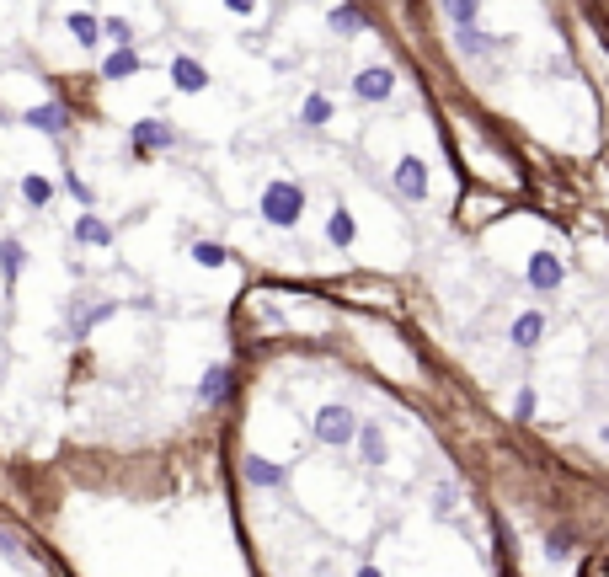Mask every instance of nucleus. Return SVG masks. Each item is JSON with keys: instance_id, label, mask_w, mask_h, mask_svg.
<instances>
[{"instance_id": "5", "label": "nucleus", "mask_w": 609, "mask_h": 577, "mask_svg": "<svg viewBox=\"0 0 609 577\" xmlns=\"http://www.w3.org/2000/svg\"><path fill=\"white\" fill-rule=\"evenodd\" d=\"M390 86H396V75H390L385 65L353 75V97H358V102H380V97H390Z\"/></svg>"}, {"instance_id": "14", "label": "nucleus", "mask_w": 609, "mask_h": 577, "mask_svg": "<svg viewBox=\"0 0 609 577\" xmlns=\"http://www.w3.org/2000/svg\"><path fill=\"white\" fill-rule=\"evenodd\" d=\"M22 268H27L22 241H0V278H6V284H17V278H22Z\"/></svg>"}, {"instance_id": "28", "label": "nucleus", "mask_w": 609, "mask_h": 577, "mask_svg": "<svg viewBox=\"0 0 609 577\" xmlns=\"http://www.w3.org/2000/svg\"><path fill=\"white\" fill-rule=\"evenodd\" d=\"M535 412V391H519V407H513V417H529Z\"/></svg>"}, {"instance_id": "21", "label": "nucleus", "mask_w": 609, "mask_h": 577, "mask_svg": "<svg viewBox=\"0 0 609 577\" xmlns=\"http://www.w3.org/2000/svg\"><path fill=\"white\" fill-rule=\"evenodd\" d=\"M476 6H481V0H444V17L460 27V22H471V17H476Z\"/></svg>"}, {"instance_id": "9", "label": "nucleus", "mask_w": 609, "mask_h": 577, "mask_svg": "<svg viewBox=\"0 0 609 577\" xmlns=\"http://www.w3.org/2000/svg\"><path fill=\"white\" fill-rule=\"evenodd\" d=\"M145 65H139V54H134V43L129 49H113L102 59V81H129V75H139Z\"/></svg>"}, {"instance_id": "22", "label": "nucleus", "mask_w": 609, "mask_h": 577, "mask_svg": "<svg viewBox=\"0 0 609 577\" xmlns=\"http://www.w3.org/2000/svg\"><path fill=\"white\" fill-rule=\"evenodd\" d=\"M305 123H316V129H321V123L326 118H332V102H326V97H305V113H300Z\"/></svg>"}, {"instance_id": "31", "label": "nucleus", "mask_w": 609, "mask_h": 577, "mask_svg": "<svg viewBox=\"0 0 609 577\" xmlns=\"http://www.w3.org/2000/svg\"><path fill=\"white\" fill-rule=\"evenodd\" d=\"M0 123H6V113H0Z\"/></svg>"}, {"instance_id": "30", "label": "nucleus", "mask_w": 609, "mask_h": 577, "mask_svg": "<svg viewBox=\"0 0 609 577\" xmlns=\"http://www.w3.org/2000/svg\"><path fill=\"white\" fill-rule=\"evenodd\" d=\"M588 572H609V556H599V561H588Z\"/></svg>"}, {"instance_id": "7", "label": "nucleus", "mask_w": 609, "mask_h": 577, "mask_svg": "<svg viewBox=\"0 0 609 577\" xmlns=\"http://www.w3.org/2000/svg\"><path fill=\"white\" fill-rule=\"evenodd\" d=\"M113 310H118L113 300H86V305L75 300V310H70V337H86L91 326H97V321H107Z\"/></svg>"}, {"instance_id": "10", "label": "nucleus", "mask_w": 609, "mask_h": 577, "mask_svg": "<svg viewBox=\"0 0 609 577\" xmlns=\"http://www.w3.org/2000/svg\"><path fill=\"white\" fill-rule=\"evenodd\" d=\"M529 284H535V289H556L561 284V262L551 252H535V257H529Z\"/></svg>"}, {"instance_id": "15", "label": "nucleus", "mask_w": 609, "mask_h": 577, "mask_svg": "<svg viewBox=\"0 0 609 577\" xmlns=\"http://www.w3.org/2000/svg\"><path fill=\"white\" fill-rule=\"evenodd\" d=\"M246 481H257V487H278L284 481V465H268V460H257V455H246Z\"/></svg>"}, {"instance_id": "20", "label": "nucleus", "mask_w": 609, "mask_h": 577, "mask_svg": "<svg viewBox=\"0 0 609 577\" xmlns=\"http://www.w3.org/2000/svg\"><path fill=\"white\" fill-rule=\"evenodd\" d=\"M102 38L113 43V49H129V43H134V27L123 22V17H107V22H102Z\"/></svg>"}, {"instance_id": "18", "label": "nucleus", "mask_w": 609, "mask_h": 577, "mask_svg": "<svg viewBox=\"0 0 609 577\" xmlns=\"http://www.w3.org/2000/svg\"><path fill=\"white\" fill-rule=\"evenodd\" d=\"M358 449H364L369 465L385 460V439H380V428H374V423H358Z\"/></svg>"}, {"instance_id": "11", "label": "nucleus", "mask_w": 609, "mask_h": 577, "mask_svg": "<svg viewBox=\"0 0 609 577\" xmlns=\"http://www.w3.org/2000/svg\"><path fill=\"white\" fill-rule=\"evenodd\" d=\"M75 241H86V246H113V225L97 220V214H81V220H75Z\"/></svg>"}, {"instance_id": "25", "label": "nucleus", "mask_w": 609, "mask_h": 577, "mask_svg": "<svg viewBox=\"0 0 609 577\" xmlns=\"http://www.w3.org/2000/svg\"><path fill=\"white\" fill-rule=\"evenodd\" d=\"M460 49H471V54H481V49H492L481 33H471V22H460Z\"/></svg>"}, {"instance_id": "4", "label": "nucleus", "mask_w": 609, "mask_h": 577, "mask_svg": "<svg viewBox=\"0 0 609 577\" xmlns=\"http://www.w3.org/2000/svg\"><path fill=\"white\" fill-rule=\"evenodd\" d=\"M27 129H38V134H70V107L65 102H38V107H27L22 113Z\"/></svg>"}, {"instance_id": "24", "label": "nucleus", "mask_w": 609, "mask_h": 577, "mask_svg": "<svg viewBox=\"0 0 609 577\" xmlns=\"http://www.w3.org/2000/svg\"><path fill=\"white\" fill-rule=\"evenodd\" d=\"M326 236H332L337 246H348V241H353V220H348V214L337 209V214H332V225H326Z\"/></svg>"}, {"instance_id": "27", "label": "nucleus", "mask_w": 609, "mask_h": 577, "mask_svg": "<svg viewBox=\"0 0 609 577\" xmlns=\"http://www.w3.org/2000/svg\"><path fill=\"white\" fill-rule=\"evenodd\" d=\"M545 551H551V556L561 561V556H567V551H572V545H567V535H561V529H556V535H551V545H545Z\"/></svg>"}, {"instance_id": "8", "label": "nucleus", "mask_w": 609, "mask_h": 577, "mask_svg": "<svg viewBox=\"0 0 609 577\" xmlns=\"http://www.w3.org/2000/svg\"><path fill=\"white\" fill-rule=\"evenodd\" d=\"M171 86H177V91H203V86H209V70H203L198 65V59H171Z\"/></svg>"}, {"instance_id": "13", "label": "nucleus", "mask_w": 609, "mask_h": 577, "mask_svg": "<svg viewBox=\"0 0 609 577\" xmlns=\"http://www.w3.org/2000/svg\"><path fill=\"white\" fill-rule=\"evenodd\" d=\"M22 204L27 209H49L54 204V182L38 177V171H33V177H22Z\"/></svg>"}, {"instance_id": "17", "label": "nucleus", "mask_w": 609, "mask_h": 577, "mask_svg": "<svg viewBox=\"0 0 609 577\" xmlns=\"http://www.w3.org/2000/svg\"><path fill=\"white\" fill-rule=\"evenodd\" d=\"M198 396L209 401V407H214V401H225V396H230V369H209V374H203Z\"/></svg>"}, {"instance_id": "19", "label": "nucleus", "mask_w": 609, "mask_h": 577, "mask_svg": "<svg viewBox=\"0 0 609 577\" xmlns=\"http://www.w3.org/2000/svg\"><path fill=\"white\" fill-rule=\"evenodd\" d=\"M358 27H364V11H358V6H337V11H332V33L353 38Z\"/></svg>"}, {"instance_id": "29", "label": "nucleus", "mask_w": 609, "mask_h": 577, "mask_svg": "<svg viewBox=\"0 0 609 577\" xmlns=\"http://www.w3.org/2000/svg\"><path fill=\"white\" fill-rule=\"evenodd\" d=\"M225 6H230V11H236V17H246V11H252V6H257V0H225Z\"/></svg>"}, {"instance_id": "2", "label": "nucleus", "mask_w": 609, "mask_h": 577, "mask_svg": "<svg viewBox=\"0 0 609 577\" xmlns=\"http://www.w3.org/2000/svg\"><path fill=\"white\" fill-rule=\"evenodd\" d=\"M129 145H134L139 161H145V155L166 150V145H177V129H171V123H161V118H139V123H134V134H129Z\"/></svg>"}, {"instance_id": "12", "label": "nucleus", "mask_w": 609, "mask_h": 577, "mask_svg": "<svg viewBox=\"0 0 609 577\" xmlns=\"http://www.w3.org/2000/svg\"><path fill=\"white\" fill-rule=\"evenodd\" d=\"M65 27H70V38L81 43V49H91V43L102 38V22L91 17V11H70V17H65Z\"/></svg>"}, {"instance_id": "6", "label": "nucleus", "mask_w": 609, "mask_h": 577, "mask_svg": "<svg viewBox=\"0 0 609 577\" xmlns=\"http://www.w3.org/2000/svg\"><path fill=\"white\" fill-rule=\"evenodd\" d=\"M396 187H401V198H428V171L417 155H401L396 161Z\"/></svg>"}, {"instance_id": "23", "label": "nucleus", "mask_w": 609, "mask_h": 577, "mask_svg": "<svg viewBox=\"0 0 609 577\" xmlns=\"http://www.w3.org/2000/svg\"><path fill=\"white\" fill-rule=\"evenodd\" d=\"M193 262H203V268H220V262H225V246L198 241V246H193Z\"/></svg>"}, {"instance_id": "3", "label": "nucleus", "mask_w": 609, "mask_h": 577, "mask_svg": "<svg viewBox=\"0 0 609 577\" xmlns=\"http://www.w3.org/2000/svg\"><path fill=\"white\" fill-rule=\"evenodd\" d=\"M353 433H358V417L348 407H321L316 412V439L321 444H348Z\"/></svg>"}, {"instance_id": "16", "label": "nucleus", "mask_w": 609, "mask_h": 577, "mask_svg": "<svg viewBox=\"0 0 609 577\" xmlns=\"http://www.w3.org/2000/svg\"><path fill=\"white\" fill-rule=\"evenodd\" d=\"M540 337H545V316H535V310L513 321V342H519V348H535Z\"/></svg>"}, {"instance_id": "1", "label": "nucleus", "mask_w": 609, "mask_h": 577, "mask_svg": "<svg viewBox=\"0 0 609 577\" xmlns=\"http://www.w3.org/2000/svg\"><path fill=\"white\" fill-rule=\"evenodd\" d=\"M300 214H305V193H300L294 182H273L268 193H262V220H268V225L289 230Z\"/></svg>"}, {"instance_id": "26", "label": "nucleus", "mask_w": 609, "mask_h": 577, "mask_svg": "<svg viewBox=\"0 0 609 577\" xmlns=\"http://www.w3.org/2000/svg\"><path fill=\"white\" fill-rule=\"evenodd\" d=\"M65 187H70V198H75V204H81V209L91 204V187H86L81 177H75V171H65Z\"/></svg>"}]
</instances>
